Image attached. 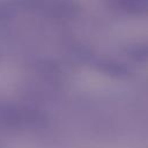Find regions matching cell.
Masks as SVG:
<instances>
[{"instance_id":"obj_1","label":"cell","mask_w":148,"mask_h":148,"mask_svg":"<svg viewBox=\"0 0 148 148\" xmlns=\"http://www.w3.org/2000/svg\"><path fill=\"white\" fill-rule=\"evenodd\" d=\"M36 110L12 102H0V133H18L34 128L40 121Z\"/></svg>"},{"instance_id":"obj_2","label":"cell","mask_w":148,"mask_h":148,"mask_svg":"<svg viewBox=\"0 0 148 148\" xmlns=\"http://www.w3.org/2000/svg\"><path fill=\"white\" fill-rule=\"evenodd\" d=\"M83 58L88 61V64L95 72L113 80L127 81L132 79L134 74L133 69L126 62L109 56L83 52Z\"/></svg>"},{"instance_id":"obj_3","label":"cell","mask_w":148,"mask_h":148,"mask_svg":"<svg viewBox=\"0 0 148 148\" xmlns=\"http://www.w3.org/2000/svg\"><path fill=\"white\" fill-rule=\"evenodd\" d=\"M80 13V5L75 0H45L42 15L54 20H72Z\"/></svg>"},{"instance_id":"obj_4","label":"cell","mask_w":148,"mask_h":148,"mask_svg":"<svg viewBox=\"0 0 148 148\" xmlns=\"http://www.w3.org/2000/svg\"><path fill=\"white\" fill-rule=\"evenodd\" d=\"M119 12L131 16H145L148 12V0H110Z\"/></svg>"},{"instance_id":"obj_5","label":"cell","mask_w":148,"mask_h":148,"mask_svg":"<svg viewBox=\"0 0 148 148\" xmlns=\"http://www.w3.org/2000/svg\"><path fill=\"white\" fill-rule=\"evenodd\" d=\"M124 53H125L126 58L130 59L131 61H133L135 64H145L148 58L147 44L142 43V42L131 43L125 47Z\"/></svg>"},{"instance_id":"obj_6","label":"cell","mask_w":148,"mask_h":148,"mask_svg":"<svg viewBox=\"0 0 148 148\" xmlns=\"http://www.w3.org/2000/svg\"><path fill=\"white\" fill-rule=\"evenodd\" d=\"M17 14L16 8L10 0H0V24L10 22Z\"/></svg>"}]
</instances>
